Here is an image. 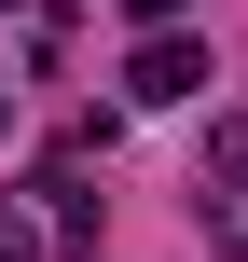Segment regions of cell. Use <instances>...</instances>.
<instances>
[{
    "mask_svg": "<svg viewBox=\"0 0 248 262\" xmlns=\"http://www.w3.org/2000/svg\"><path fill=\"white\" fill-rule=\"evenodd\" d=\"M0 14H14V0H0Z\"/></svg>",
    "mask_w": 248,
    "mask_h": 262,
    "instance_id": "5",
    "label": "cell"
},
{
    "mask_svg": "<svg viewBox=\"0 0 248 262\" xmlns=\"http://www.w3.org/2000/svg\"><path fill=\"white\" fill-rule=\"evenodd\" d=\"M207 193H235V207H248V111L221 124V138H207Z\"/></svg>",
    "mask_w": 248,
    "mask_h": 262,
    "instance_id": "2",
    "label": "cell"
},
{
    "mask_svg": "<svg viewBox=\"0 0 248 262\" xmlns=\"http://www.w3.org/2000/svg\"><path fill=\"white\" fill-rule=\"evenodd\" d=\"M193 83H207V41H193V28H166V41L124 55V97H138V111H179Z\"/></svg>",
    "mask_w": 248,
    "mask_h": 262,
    "instance_id": "1",
    "label": "cell"
},
{
    "mask_svg": "<svg viewBox=\"0 0 248 262\" xmlns=\"http://www.w3.org/2000/svg\"><path fill=\"white\" fill-rule=\"evenodd\" d=\"M124 14H138V28H152V41H166V28H179V14H193V0H124Z\"/></svg>",
    "mask_w": 248,
    "mask_h": 262,
    "instance_id": "3",
    "label": "cell"
},
{
    "mask_svg": "<svg viewBox=\"0 0 248 262\" xmlns=\"http://www.w3.org/2000/svg\"><path fill=\"white\" fill-rule=\"evenodd\" d=\"M0 124H14V83H0Z\"/></svg>",
    "mask_w": 248,
    "mask_h": 262,
    "instance_id": "4",
    "label": "cell"
}]
</instances>
